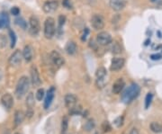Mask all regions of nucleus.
<instances>
[{
  "instance_id": "nucleus-1",
  "label": "nucleus",
  "mask_w": 162,
  "mask_h": 134,
  "mask_svg": "<svg viewBox=\"0 0 162 134\" xmlns=\"http://www.w3.org/2000/svg\"><path fill=\"white\" fill-rule=\"evenodd\" d=\"M140 93H141L140 86L135 83H132L122 94V101L124 103H130L139 96Z\"/></svg>"
},
{
  "instance_id": "nucleus-2",
  "label": "nucleus",
  "mask_w": 162,
  "mask_h": 134,
  "mask_svg": "<svg viewBox=\"0 0 162 134\" xmlns=\"http://www.w3.org/2000/svg\"><path fill=\"white\" fill-rule=\"evenodd\" d=\"M30 87V80L25 76H23L19 78L16 87V96L17 99L23 98L28 92Z\"/></svg>"
},
{
  "instance_id": "nucleus-3",
  "label": "nucleus",
  "mask_w": 162,
  "mask_h": 134,
  "mask_svg": "<svg viewBox=\"0 0 162 134\" xmlns=\"http://www.w3.org/2000/svg\"><path fill=\"white\" fill-rule=\"evenodd\" d=\"M56 33L55 20L52 17H48L44 22V36L47 39H51Z\"/></svg>"
},
{
  "instance_id": "nucleus-4",
  "label": "nucleus",
  "mask_w": 162,
  "mask_h": 134,
  "mask_svg": "<svg viewBox=\"0 0 162 134\" xmlns=\"http://www.w3.org/2000/svg\"><path fill=\"white\" fill-rule=\"evenodd\" d=\"M107 76V71L104 67H100L96 69V86L98 88H103L105 86L106 80V77Z\"/></svg>"
},
{
  "instance_id": "nucleus-5",
  "label": "nucleus",
  "mask_w": 162,
  "mask_h": 134,
  "mask_svg": "<svg viewBox=\"0 0 162 134\" xmlns=\"http://www.w3.org/2000/svg\"><path fill=\"white\" fill-rule=\"evenodd\" d=\"M41 30V25L39 20L35 16H31L29 19V33L32 35L36 36Z\"/></svg>"
},
{
  "instance_id": "nucleus-6",
  "label": "nucleus",
  "mask_w": 162,
  "mask_h": 134,
  "mask_svg": "<svg viewBox=\"0 0 162 134\" xmlns=\"http://www.w3.org/2000/svg\"><path fill=\"white\" fill-rule=\"evenodd\" d=\"M96 41L101 46H106L112 42V37L107 32H101L96 35Z\"/></svg>"
},
{
  "instance_id": "nucleus-7",
  "label": "nucleus",
  "mask_w": 162,
  "mask_h": 134,
  "mask_svg": "<svg viewBox=\"0 0 162 134\" xmlns=\"http://www.w3.org/2000/svg\"><path fill=\"white\" fill-rule=\"evenodd\" d=\"M23 58H24L23 52L20 50H16V51H14V52H13V54L10 56L8 62L11 66L16 67V66H18L19 64H21Z\"/></svg>"
},
{
  "instance_id": "nucleus-8",
  "label": "nucleus",
  "mask_w": 162,
  "mask_h": 134,
  "mask_svg": "<svg viewBox=\"0 0 162 134\" xmlns=\"http://www.w3.org/2000/svg\"><path fill=\"white\" fill-rule=\"evenodd\" d=\"M50 58H51V62L53 63V65H55L58 68L61 67L65 63V61H64V58H62V56L56 51H53L51 52Z\"/></svg>"
},
{
  "instance_id": "nucleus-9",
  "label": "nucleus",
  "mask_w": 162,
  "mask_h": 134,
  "mask_svg": "<svg viewBox=\"0 0 162 134\" xmlns=\"http://www.w3.org/2000/svg\"><path fill=\"white\" fill-rule=\"evenodd\" d=\"M91 24L92 27L95 30H102L105 27V21L104 18H103L99 14H94V16L91 17Z\"/></svg>"
},
{
  "instance_id": "nucleus-10",
  "label": "nucleus",
  "mask_w": 162,
  "mask_h": 134,
  "mask_svg": "<svg viewBox=\"0 0 162 134\" xmlns=\"http://www.w3.org/2000/svg\"><path fill=\"white\" fill-rule=\"evenodd\" d=\"M30 72H31V82H32V85L34 87L40 86L41 84V78H40V75H39V72H38L37 68L35 66H32Z\"/></svg>"
},
{
  "instance_id": "nucleus-11",
  "label": "nucleus",
  "mask_w": 162,
  "mask_h": 134,
  "mask_svg": "<svg viewBox=\"0 0 162 134\" xmlns=\"http://www.w3.org/2000/svg\"><path fill=\"white\" fill-rule=\"evenodd\" d=\"M59 7V1L58 0H49V1H46L43 5V11L46 14H50V13H53L55 12Z\"/></svg>"
},
{
  "instance_id": "nucleus-12",
  "label": "nucleus",
  "mask_w": 162,
  "mask_h": 134,
  "mask_svg": "<svg viewBox=\"0 0 162 134\" xmlns=\"http://www.w3.org/2000/svg\"><path fill=\"white\" fill-rule=\"evenodd\" d=\"M125 64V61L123 58H114L112 59L110 70L111 71H119L121 70Z\"/></svg>"
},
{
  "instance_id": "nucleus-13",
  "label": "nucleus",
  "mask_w": 162,
  "mask_h": 134,
  "mask_svg": "<svg viewBox=\"0 0 162 134\" xmlns=\"http://www.w3.org/2000/svg\"><path fill=\"white\" fill-rule=\"evenodd\" d=\"M1 103L6 109L10 110L14 105V98H13L12 95L8 94V93L3 95L1 97Z\"/></svg>"
},
{
  "instance_id": "nucleus-14",
  "label": "nucleus",
  "mask_w": 162,
  "mask_h": 134,
  "mask_svg": "<svg viewBox=\"0 0 162 134\" xmlns=\"http://www.w3.org/2000/svg\"><path fill=\"white\" fill-rule=\"evenodd\" d=\"M34 48L31 46V45H26L23 51V57L24 58V61L26 62H30L33 61L34 58Z\"/></svg>"
},
{
  "instance_id": "nucleus-15",
  "label": "nucleus",
  "mask_w": 162,
  "mask_h": 134,
  "mask_svg": "<svg viewBox=\"0 0 162 134\" xmlns=\"http://www.w3.org/2000/svg\"><path fill=\"white\" fill-rule=\"evenodd\" d=\"M78 98L75 95L73 94H68L65 96V105L69 109H72L73 107H75L77 105Z\"/></svg>"
},
{
  "instance_id": "nucleus-16",
  "label": "nucleus",
  "mask_w": 162,
  "mask_h": 134,
  "mask_svg": "<svg viewBox=\"0 0 162 134\" xmlns=\"http://www.w3.org/2000/svg\"><path fill=\"white\" fill-rule=\"evenodd\" d=\"M54 96H55V88L52 86L51 87L48 92H47V95H46V97H45V101H44V109H48L51 105V103L54 99Z\"/></svg>"
},
{
  "instance_id": "nucleus-17",
  "label": "nucleus",
  "mask_w": 162,
  "mask_h": 134,
  "mask_svg": "<svg viewBox=\"0 0 162 134\" xmlns=\"http://www.w3.org/2000/svg\"><path fill=\"white\" fill-rule=\"evenodd\" d=\"M110 7L116 12L123 10L125 6V0H110Z\"/></svg>"
},
{
  "instance_id": "nucleus-18",
  "label": "nucleus",
  "mask_w": 162,
  "mask_h": 134,
  "mask_svg": "<svg viewBox=\"0 0 162 134\" xmlns=\"http://www.w3.org/2000/svg\"><path fill=\"white\" fill-rule=\"evenodd\" d=\"M124 86H125V83H124V81H123V78L117 79V80L114 82V84H113V88H112L113 93L115 94V95L120 94V93L123 91V89L124 88Z\"/></svg>"
},
{
  "instance_id": "nucleus-19",
  "label": "nucleus",
  "mask_w": 162,
  "mask_h": 134,
  "mask_svg": "<svg viewBox=\"0 0 162 134\" xmlns=\"http://www.w3.org/2000/svg\"><path fill=\"white\" fill-rule=\"evenodd\" d=\"M10 20L8 14L5 12H0V29L7 28L9 26Z\"/></svg>"
},
{
  "instance_id": "nucleus-20",
  "label": "nucleus",
  "mask_w": 162,
  "mask_h": 134,
  "mask_svg": "<svg viewBox=\"0 0 162 134\" xmlns=\"http://www.w3.org/2000/svg\"><path fill=\"white\" fill-rule=\"evenodd\" d=\"M65 51L69 55H75L78 51V46L74 41H69L66 44Z\"/></svg>"
},
{
  "instance_id": "nucleus-21",
  "label": "nucleus",
  "mask_w": 162,
  "mask_h": 134,
  "mask_svg": "<svg viewBox=\"0 0 162 134\" xmlns=\"http://www.w3.org/2000/svg\"><path fill=\"white\" fill-rule=\"evenodd\" d=\"M24 119V113L22 111H16L14 113V125L18 126L20 125Z\"/></svg>"
},
{
  "instance_id": "nucleus-22",
  "label": "nucleus",
  "mask_w": 162,
  "mask_h": 134,
  "mask_svg": "<svg viewBox=\"0 0 162 134\" xmlns=\"http://www.w3.org/2000/svg\"><path fill=\"white\" fill-rule=\"evenodd\" d=\"M25 103H26V106L29 108V110H32V109H33V107H34V105H35L34 96V94H33V93H30V94H29V95L27 96Z\"/></svg>"
},
{
  "instance_id": "nucleus-23",
  "label": "nucleus",
  "mask_w": 162,
  "mask_h": 134,
  "mask_svg": "<svg viewBox=\"0 0 162 134\" xmlns=\"http://www.w3.org/2000/svg\"><path fill=\"white\" fill-rule=\"evenodd\" d=\"M150 127H151V131H153L154 133H160V132H162V125L160 123H157V122L151 123Z\"/></svg>"
},
{
  "instance_id": "nucleus-24",
  "label": "nucleus",
  "mask_w": 162,
  "mask_h": 134,
  "mask_svg": "<svg viewBox=\"0 0 162 134\" xmlns=\"http://www.w3.org/2000/svg\"><path fill=\"white\" fill-rule=\"evenodd\" d=\"M111 51L113 54H120L122 52V47L117 41H113L111 47Z\"/></svg>"
},
{
  "instance_id": "nucleus-25",
  "label": "nucleus",
  "mask_w": 162,
  "mask_h": 134,
  "mask_svg": "<svg viewBox=\"0 0 162 134\" xmlns=\"http://www.w3.org/2000/svg\"><path fill=\"white\" fill-rule=\"evenodd\" d=\"M68 127H69V118L68 116L63 117L62 121H61V133L64 134L66 133V131L68 130Z\"/></svg>"
},
{
  "instance_id": "nucleus-26",
  "label": "nucleus",
  "mask_w": 162,
  "mask_h": 134,
  "mask_svg": "<svg viewBox=\"0 0 162 134\" xmlns=\"http://www.w3.org/2000/svg\"><path fill=\"white\" fill-rule=\"evenodd\" d=\"M153 99V95L151 93H148L145 97V109H148L151 105V102Z\"/></svg>"
},
{
  "instance_id": "nucleus-27",
  "label": "nucleus",
  "mask_w": 162,
  "mask_h": 134,
  "mask_svg": "<svg viewBox=\"0 0 162 134\" xmlns=\"http://www.w3.org/2000/svg\"><path fill=\"white\" fill-rule=\"evenodd\" d=\"M94 128H95V122H94V120H92V119H90V120H88V121L86 123L85 126H84V129H85L86 131H91Z\"/></svg>"
},
{
  "instance_id": "nucleus-28",
  "label": "nucleus",
  "mask_w": 162,
  "mask_h": 134,
  "mask_svg": "<svg viewBox=\"0 0 162 134\" xmlns=\"http://www.w3.org/2000/svg\"><path fill=\"white\" fill-rule=\"evenodd\" d=\"M9 35H10V40H11L10 46H11V48H14V46H16V35L14 31H12V30H9Z\"/></svg>"
},
{
  "instance_id": "nucleus-29",
  "label": "nucleus",
  "mask_w": 162,
  "mask_h": 134,
  "mask_svg": "<svg viewBox=\"0 0 162 134\" xmlns=\"http://www.w3.org/2000/svg\"><path fill=\"white\" fill-rule=\"evenodd\" d=\"M16 24L17 25H19L20 27H22L23 29H26L27 28V23L24 21V18H17L16 20Z\"/></svg>"
},
{
  "instance_id": "nucleus-30",
  "label": "nucleus",
  "mask_w": 162,
  "mask_h": 134,
  "mask_svg": "<svg viewBox=\"0 0 162 134\" xmlns=\"http://www.w3.org/2000/svg\"><path fill=\"white\" fill-rule=\"evenodd\" d=\"M44 94H45V92H44V89L43 88H39L38 91L36 92V99L38 101H41L42 98L44 97Z\"/></svg>"
},
{
  "instance_id": "nucleus-31",
  "label": "nucleus",
  "mask_w": 162,
  "mask_h": 134,
  "mask_svg": "<svg viewBox=\"0 0 162 134\" xmlns=\"http://www.w3.org/2000/svg\"><path fill=\"white\" fill-rule=\"evenodd\" d=\"M102 130L104 132H108L112 130V127H111V125L109 124L108 122H104L102 124Z\"/></svg>"
},
{
  "instance_id": "nucleus-32",
  "label": "nucleus",
  "mask_w": 162,
  "mask_h": 134,
  "mask_svg": "<svg viewBox=\"0 0 162 134\" xmlns=\"http://www.w3.org/2000/svg\"><path fill=\"white\" fill-rule=\"evenodd\" d=\"M123 117H118L116 119V120L114 121V124L117 126V127H121L123 125Z\"/></svg>"
},
{
  "instance_id": "nucleus-33",
  "label": "nucleus",
  "mask_w": 162,
  "mask_h": 134,
  "mask_svg": "<svg viewBox=\"0 0 162 134\" xmlns=\"http://www.w3.org/2000/svg\"><path fill=\"white\" fill-rule=\"evenodd\" d=\"M62 5L64 7L68 8V9H71L72 8V4L70 0H62Z\"/></svg>"
},
{
  "instance_id": "nucleus-34",
  "label": "nucleus",
  "mask_w": 162,
  "mask_h": 134,
  "mask_svg": "<svg viewBox=\"0 0 162 134\" xmlns=\"http://www.w3.org/2000/svg\"><path fill=\"white\" fill-rule=\"evenodd\" d=\"M88 34H89V29H88V28H85L84 33H83V34H82V36H81V41H86V37H87Z\"/></svg>"
},
{
  "instance_id": "nucleus-35",
  "label": "nucleus",
  "mask_w": 162,
  "mask_h": 134,
  "mask_svg": "<svg viewBox=\"0 0 162 134\" xmlns=\"http://www.w3.org/2000/svg\"><path fill=\"white\" fill-rule=\"evenodd\" d=\"M58 22H59V25H60V27H61L62 25H64V24H65V22H66V17L61 14V16H59Z\"/></svg>"
},
{
  "instance_id": "nucleus-36",
  "label": "nucleus",
  "mask_w": 162,
  "mask_h": 134,
  "mask_svg": "<svg viewBox=\"0 0 162 134\" xmlns=\"http://www.w3.org/2000/svg\"><path fill=\"white\" fill-rule=\"evenodd\" d=\"M11 14H13V16H18V14H20V9L17 7V6H14L12 9H11Z\"/></svg>"
},
{
  "instance_id": "nucleus-37",
  "label": "nucleus",
  "mask_w": 162,
  "mask_h": 134,
  "mask_svg": "<svg viewBox=\"0 0 162 134\" xmlns=\"http://www.w3.org/2000/svg\"><path fill=\"white\" fill-rule=\"evenodd\" d=\"M162 58V55L159 54V53H156V54H152L151 56V58L152 59V61H159V59H161Z\"/></svg>"
},
{
  "instance_id": "nucleus-38",
  "label": "nucleus",
  "mask_w": 162,
  "mask_h": 134,
  "mask_svg": "<svg viewBox=\"0 0 162 134\" xmlns=\"http://www.w3.org/2000/svg\"><path fill=\"white\" fill-rule=\"evenodd\" d=\"M0 45H1L2 48H4L6 45V39L4 37V35H3V40H0Z\"/></svg>"
},
{
  "instance_id": "nucleus-39",
  "label": "nucleus",
  "mask_w": 162,
  "mask_h": 134,
  "mask_svg": "<svg viewBox=\"0 0 162 134\" xmlns=\"http://www.w3.org/2000/svg\"><path fill=\"white\" fill-rule=\"evenodd\" d=\"M130 134H140V132H139V130L136 128H133V129H131Z\"/></svg>"
},
{
  "instance_id": "nucleus-40",
  "label": "nucleus",
  "mask_w": 162,
  "mask_h": 134,
  "mask_svg": "<svg viewBox=\"0 0 162 134\" xmlns=\"http://www.w3.org/2000/svg\"><path fill=\"white\" fill-rule=\"evenodd\" d=\"M1 78H2V72L0 70V79H1Z\"/></svg>"
},
{
  "instance_id": "nucleus-41",
  "label": "nucleus",
  "mask_w": 162,
  "mask_h": 134,
  "mask_svg": "<svg viewBox=\"0 0 162 134\" xmlns=\"http://www.w3.org/2000/svg\"><path fill=\"white\" fill-rule=\"evenodd\" d=\"M151 1L152 3H154V2H156V1H158V0H151Z\"/></svg>"
},
{
  "instance_id": "nucleus-42",
  "label": "nucleus",
  "mask_w": 162,
  "mask_h": 134,
  "mask_svg": "<svg viewBox=\"0 0 162 134\" xmlns=\"http://www.w3.org/2000/svg\"><path fill=\"white\" fill-rule=\"evenodd\" d=\"M14 134H20V133H18V132H17V133H14Z\"/></svg>"
}]
</instances>
